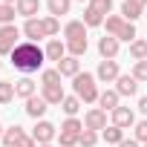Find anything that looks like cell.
<instances>
[{"instance_id": "6da1fadb", "label": "cell", "mask_w": 147, "mask_h": 147, "mask_svg": "<svg viewBox=\"0 0 147 147\" xmlns=\"http://www.w3.org/2000/svg\"><path fill=\"white\" fill-rule=\"evenodd\" d=\"M9 58H12V66H15L18 72H23V75H32V72L43 69L46 52H43L38 43H32V40H23V43H18V46H15V52H12Z\"/></svg>"}, {"instance_id": "7a4b0ae2", "label": "cell", "mask_w": 147, "mask_h": 147, "mask_svg": "<svg viewBox=\"0 0 147 147\" xmlns=\"http://www.w3.org/2000/svg\"><path fill=\"white\" fill-rule=\"evenodd\" d=\"M63 38H66V52L72 58H81L87 52V23L84 20H69L63 26Z\"/></svg>"}, {"instance_id": "3957f363", "label": "cell", "mask_w": 147, "mask_h": 147, "mask_svg": "<svg viewBox=\"0 0 147 147\" xmlns=\"http://www.w3.org/2000/svg\"><path fill=\"white\" fill-rule=\"evenodd\" d=\"M98 78L95 75H90V72H78L75 78H72V87H75V95L84 101V104H95L98 101V84H95Z\"/></svg>"}, {"instance_id": "277c9868", "label": "cell", "mask_w": 147, "mask_h": 147, "mask_svg": "<svg viewBox=\"0 0 147 147\" xmlns=\"http://www.w3.org/2000/svg\"><path fill=\"white\" fill-rule=\"evenodd\" d=\"M81 133H84V121H78V118H66V121L61 124V133H58L61 147H75L78 138H81Z\"/></svg>"}, {"instance_id": "5b68a950", "label": "cell", "mask_w": 147, "mask_h": 147, "mask_svg": "<svg viewBox=\"0 0 147 147\" xmlns=\"http://www.w3.org/2000/svg\"><path fill=\"white\" fill-rule=\"evenodd\" d=\"M18 43H20V29H18L15 23L0 26V58H3V55H12Z\"/></svg>"}, {"instance_id": "8992f818", "label": "cell", "mask_w": 147, "mask_h": 147, "mask_svg": "<svg viewBox=\"0 0 147 147\" xmlns=\"http://www.w3.org/2000/svg\"><path fill=\"white\" fill-rule=\"evenodd\" d=\"M55 136H58V127H55L52 121H43V118H40V121L35 124V130H32V138H35L38 144H52Z\"/></svg>"}, {"instance_id": "52a82bcc", "label": "cell", "mask_w": 147, "mask_h": 147, "mask_svg": "<svg viewBox=\"0 0 147 147\" xmlns=\"http://www.w3.org/2000/svg\"><path fill=\"white\" fill-rule=\"evenodd\" d=\"M118 75H121L118 61H101V63H98V69H95V78H98V81H104V84L118 81Z\"/></svg>"}, {"instance_id": "ba28073f", "label": "cell", "mask_w": 147, "mask_h": 147, "mask_svg": "<svg viewBox=\"0 0 147 147\" xmlns=\"http://www.w3.org/2000/svg\"><path fill=\"white\" fill-rule=\"evenodd\" d=\"M118 46H121V40H118V38H113V35H104V38L98 40V55H101V61H115V55H118Z\"/></svg>"}, {"instance_id": "9c48e42d", "label": "cell", "mask_w": 147, "mask_h": 147, "mask_svg": "<svg viewBox=\"0 0 147 147\" xmlns=\"http://www.w3.org/2000/svg\"><path fill=\"white\" fill-rule=\"evenodd\" d=\"M84 127L87 130H107V113L101 110V107H95V110H90L87 115H84Z\"/></svg>"}, {"instance_id": "30bf717a", "label": "cell", "mask_w": 147, "mask_h": 147, "mask_svg": "<svg viewBox=\"0 0 147 147\" xmlns=\"http://www.w3.org/2000/svg\"><path fill=\"white\" fill-rule=\"evenodd\" d=\"M46 61H55V63H61L63 58H66V40H58V38H52L49 43H46Z\"/></svg>"}, {"instance_id": "8fae6325", "label": "cell", "mask_w": 147, "mask_h": 147, "mask_svg": "<svg viewBox=\"0 0 147 147\" xmlns=\"http://www.w3.org/2000/svg\"><path fill=\"white\" fill-rule=\"evenodd\" d=\"M23 110H26V115H29V118H35V121H38V118H43V113L49 110V104L43 101V95H32V98L26 101V107H23Z\"/></svg>"}, {"instance_id": "7c38bea8", "label": "cell", "mask_w": 147, "mask_h": 147, "mask_svg": "<svg viewBox=\"0 0 147 147\" xmlns=\"http://www.w3.org/2000/svg\"><path fill=\"white\" fill-rule=\"evenodd\" d=\"M23 35L35 43V40H40V38H46V29H43V18H32V20H26V26H23Z\"/></svg>"}, {"instance_id": "4fadbf2b", "label": "cell", "mask_w": 147, "mask_h": 147, "mask_svg": "<svg viewBox=\"0 0 147 147\" xmlns=\"http://www.w3.org/2000/svg\"><path fill=\"white\" fill-rule=\"evenodd\" d=\"M113 124L121 127V130H127V127L136 124V113L130 107H118V110H113Z\"/></svg>"}, {"instance_id": "5bb4252c", "label": "cell", "mask_w": 147, "mask_h": 147, "mask_svg": "<svg viewBox=\"0 0 147 147\" xmlns=\"http://www.w3.org/2000/svg\"><path fill=\"white\" fill-rule=\"evenodd\" d=\"M55 69L61 72L63 78H75L78 72H81V61H78V58H72V55H66V58H63V61H61Z\"/></svg>"}, {"instance_id": "9a60e30c", "label": "cell", "mask_w": 147, "mask_h": 147, "mask_svg": "<svg viewBox=\"0 0 147 147\" xmlns=\"http://www.w3.org/2000/svg\"><path fill=\"white\" fill-rule=\"evenodd\" d=\"M40 95H43V101H46V104H58V107H61V104H63V98H66V92H63V87H61V84H46Z\"/></svg>"}, {"instance_id": "2e32d148", "label": "cell", "mask_w": 147, "mask_h": 147, "mask_svg": "<svg viewBox=\"0 0 147 147\" xmlns=\"http://www.w3.org/2000/svg\"><path fill=\"white\" fill-rule=\"evenodd\" d=\"M115 92H118V95H136V92H138V81H136L133 75H118Z\"/></svg>"}, {"instance_id": "e0dca14e", "label": "cell", "mask_w": 147, "mask_h": 147, "mask_svg": "<svg viewBox=\"0 0 147 147\" xmlns=\"http://www.w3.org/2000/svg\"><path fill=\"white\" fill-rule=\"evenodd\" d=\"M118 101H121V95H118L115 90H104V92L98 95V104H101V110H104V113H113V110H118V107H121Z\"/></svg>"}, {"instance_id": "ac0fdd59", "label": "cell", "mask_w": 147, "mask_h": 147, "mask_svg": "<svg viewBox=\"0 0 147 147\" xmlns=\"http://www.w3.org/2000/svg\"><path fill=\"white\" fill-rule=\"evenodd\" d=\"M23 136H26L23 127H20V124H12V127H6V133H3V138H0V141H3V147H18Z\"/></svg>"}, {"instance_id": "d6986e66", "label": "cell", "mask_w": 147, "mask_h": 147, "mask_svg": "<svg viewBox=\"0 0 147 147\" xmlns=\"http://www.w3.org/2000/svg\"><path fill=\"white\" fill-rule=\"evenodd\" d=\"M15 95L23 98V101H29V98L35 95V81H32L29 75H23L20 81H15Z\"/></svg>"}, {"instance_id": "ffe728a7", "label": "cell", "mask_w": 147, "mask_h": 147, "mask_svg": "<svg viewBox=\"0 0 147 147\" xmlns=\"http://www.w3.org/2000/svg\"><path fill=\"white\" fill-rule=\"evenodd\" d=\"M15 9H18V15H23L26 20H32V18L40 12V0H18Z\"/></svg>"}, {"instance_id": "44dd1931", "label": "cell", "mask_w": 147, "mask_h": 147, "mask_svg": "<svg viewBox=\"0 0 147 147\" xmlns=\"http://www.w3.org/2000/svg\"><path fill=\"white\" fill-rule=\"evenodd\" d=\"M69 6L72 0H46V9L52 18H61V15H69Z\"/></svg>"}, {"instance_id": "7402d4cb", "label": "cell", "mask_w": 147, "mask_h": 147, "mask_svg": "<svg viewBox=\"0 0 147 147\" xmlns=\"http://www.w3.org/2000/svg\"><path fill=\"white\" fill-rule=\"evenodd\" d=\"M124 18L121 15H107V20H104V26H107V35H113V38H118V32L124 29Z\"/></svg>"}, {"instance_id": "603a6c76", "label": "cell", "mask_w": 147, "mask_h": 147, "mask_svg": "<svg viewBox=\"0 0 147 147\" xmlns=\"http://www.w3.org/2000/svg\"><path fill=\"white\" fill-rule=\"evenodd\" d=\"M121 18H124L127 23H136V20L141 18V6H136V3H130V0H124V6H121Z\"/></svg>"}, {"instance_id": "cb8c5ba5", "label": "cell", "mask_w": 147, "mask_h": 147, "mask_svg": "<svg viewBox=\"0 0 147 147\" xmlns=\"http://www.w3.org/2000/svg\"><path fill=\"white\" fill-rule=\"evenodd\" d=\"M61 110H63L69 118H75V113L81 110V98H78V95H66V98H63V104H61Z\"/></svg>"}, {"instance_id": "d4e9b609", "label": "cell", "mask_w": 147, "mask_h": 147, "mask_svg": "<svg viewBox=\"0 0 147 147\" xmlns=\"http://www.w3.org/2000/svg\"><path fill=\"white\" fill-rule=\"evenodd\" d=\"M104 141H107V144H121V141H124V130L115 127V124H110V127L104 130Z\"/></svg>"}, {"instance_id": "484cf974", "label": "cell", "mask_w": 147, "mask_h": 147, "mask_svg": "<svg viewBox=\"0 0 147 147\" xmlns=\"http://www.w3.org/2000/svg\"><path fill=\"white\" fill-rule=\"evenodd\" d=\"M130 55H133V61H147V40H133L130 43Z\"/></svg>"}, {"instance_id": "4316f807", "label": "cell", "mask_w": 147, "mask_h": 147, "mask_svg": "<svg viewBox=\"0 0 147 147\" xmlns=\"http://www.w3.org/2000/svg\"><path fill=\"white\" fill-rule=\"evenodd\" d=\"M18 95H15V84L12 81H0V104H12Z\"/></svg>"}, {"instance_id": "83f0119b", "label": "cell", "mask_w": 147, "mask_h": 147, "mask_svg": "<svg viewBox=\"0 0 147 147\" xmlns=\"http://www.w3.org/2000/svg\"><path fill=\"white\" fill-rule=\"evenodd\" d=\"M104 20H107L104 15H98L95 9H90V6H87V12H84V23H87V29H90V26H101Z\"/></svg>"}, {"instance_id": "f1b7e54d", "label": "cell", "mask_w": 147, "mask_h": 147, "mask_svg": "<svg viewBox=\"0 0 147 147\" xmlns=\"http://www.w3.org/2000/svg\"><path fill=\"white\" fill-rule=\"evenodd\" d=\"M43 29H46V38H52V35L61 32V20L52 18V15H46V18H43Z\"/></svg>"}, {"instance_id": "f546056e", "label": "cell", "mask_w": 147, "mask_h": 147, "mask_svg": "<svg viewBox=\"0 0 147 147\" xmlns=\"http://www.w3.org/2000/svg\"><path fill=\"white\" fill-rule=\"evenodd\" d=\"M78 144H81V147H95V144H98V133H95V130H87V127H84V133H81Z\"/></svg>"}, {"instance_id": "4dcf8cb0", "label": "cell", "mask_w": 147, "mask_h": 147, "mask_svg": "<svg viewBox=\"0 0 147 147\" xmlns=\"http://www.w3.org/2000/svg\"><path fill=\"white\" fill-rule=\"evenodd\" d=\"M90 9H95L98 15L107 18V15L113 12V0H90Z\"/></svg>"}, {"instance_id": "1f68e13d", "label": "cell", "mask_w": 147, "mask_h": 147, "mask_svg": "<svg viewBox=\"0 0 147 147\" xmlns=\"http://www.w3.org/2000/svg\"><path fill=\"white\" fill-rule=\"evenodd\" d=\"M15 6H9V3H0V26H6V23H12L15 20Z\"/></svg>"}, {"instance_id": "d6a6232c", "label": "cell", "mask_w": 147, "mask_h": 147, "mask_svg": "<svg viewBox=\"0 0 147 147\" xmlns=\"http://www.w3.org/2000/svg\"><path fill=\"white\" fill-rule=\"evenodd\" d=\"M61 78H63V75H61L58 69H43V72H40V84H43V87H46V84H61Z\"/></svg>"}, {"instance_id": "836d02e7", "label": "cell", "mask_w": 147, "mask_h": 147, "mask_svg": "<svg viewBox=\"0 0 147 147\" xmlns=\"http://www.w3.org/2000/svg\"><path fill=\"white\" fill-rule=\"evenodd\" d=\"M130 75L141 84V81H147V61H136V66H133V72Z\"/></svg>"}, {"instance_id": "e575fe53", "label": "cell", "mask_w": 147, "mask_h": 147, "mask_svg": "<svg viewBox=\"0 0 147 147\" xmlns=\"http://www.w3.org/2000/svg\"><path fill=\"white\" fill-rule=\"evenodd\" d=\"M118 40H127V43H133V40H136V26H133V23H124V29L118 32Z\"/></svg>"}, {"instance_id": "d590c367", "label": "cell", "mask_w": 147, "mask_h": 147, "mask_svg": "<svg viewBox=\"0 0 147 147\" xmlns=\"http://www.w3.org/2000/svg\"><path fill=\"white\" fill-rule=\"evenodd\" d=\"M133 138H136L138 144H147V118L136 124V136H133Z\"/></svg>"}, {"instance_id": "8d00e7d4", "label": "cell", "mask_w": 147, "mask_h": 147, "mask_svg": "<svg viewBox=\"0 0 147 147\" xmlns=\"http://www.w3.org/2000/svg\"><path fill=\"white\" fill-rule=\"evenodd\" d=\"M18 147H38V141H35V138H32V136H23V138H20V144H18Z\"/></svg>"}, {"instance_id": "74e56055", "label": "cell", "mask_w": 147, "mask_h": 147, "mask_svg": "<svg viewBox=\"0 0 147 147\" xmlns=\"http://www.w3.org/2000/svg\"><path fill=\"white\" fill-rule=\"evenodd\" d=\"M138 110L147 115V95H144V98H138Z\"/></svg>"}, {"instance_id": "f35d334b", "label": "cell", "mask_w": 147, "mask_h": 147, "mask_svg": "<svg viewBox=\"0 0 147 147\" xmlns=\"http://www.w3.org/2000/svg\"><path fill=\"white\" fill-rule=\"evenodd\" d=\"M118 147H138V141H136V138H130V141H127V138H124V141H121V144H118Z\"/></svg>"}, {"instance_id": "ab89813d", "label": "cell", "mask_w": 147, "mask_h": 147, "mask_svg": "<svg viewBox=\"0 0 147 147\" xmlns=\"http://www.w3.org/2000/svg\"><path fill=\"white\" fill-rule=\"evenodd\" d=\"M130 3H136V6H141V9H144V6H147V0H130Z\"/></svg>"}, {"instance_id": "60d3db41", "label": "cell", "mask_w": 147, "mask_h": 147, "mask_svg": "<svg viewBox=\"0 0 147 147\" xmlns=\"http://www.w3.org/2000/svg\"><path fill=\"white\" fill-rule=\"evenodd\" d=\"M0 3H9V6H12V3H18V0H0Z\"/></svg>"}, {"instance_id": "b9f144b4", "label": "cell", "mask_w": 147, "mask_h": 147, "mask_svg": "<svg viewBox=\"0 0 147 147\" xmlns=\"http://www.w3.org/2000/svg\"><path fill=\"white\" fill-rule=\"evenodd\" d=\"M3 133H6V127H3V124H0V138H3Z\"/></svg>"}, {"instance_id": "7bdbcfd3", "label": "cell", "mask_w": 147, "mask_h": 147, "mask_svg": "<svg viewBox=\"0 0 147 147\" xmlns=\"http://www.w3.org/2000/svg\"><path fill=\"white\" fill-rule=\"evenodd\" d=\"M38 147H52V144H38Z\"/></svg>"}, {"instance_id": "ee69618b", "label": "cell", "mask_w": 147, "mask_h": 147, "mask_svg": "<svg viewBox=\"0 0 147 147\" xmlns=\"http://www.w3.org/2000/svg\"><path fill=\"white\" fill-rule=\"evenodd\" d=\"M0 69H3V61H0Z\"/></svg>"}, {"instance_id": "f6af8a7d", "label": "cell", "mask_w": 147, "mask_h": 147, "mask_svg": "<svg viewBox=\"0 0 147 147\" xmlns=\"http://www.w3.org/2000/svg\"><path fill=\"white\" fill-rule=\"evenodd\" d=\"M141 147H147V144H141Z\"/></svg>"}, {"instance_id": "bcb514c9", "label": "cell", "mask_w": 147, "mask_h": 147, "mask_svg": "<svg viewBox=\"0 0 147 147\" xmlns=\"http://www.w3.org/2000/svg\"><path fill=\"white\" fill-rule=\"evenodd\" d=\"M81 3H84V0H81Z\"/></svg>"}]
</instances>
